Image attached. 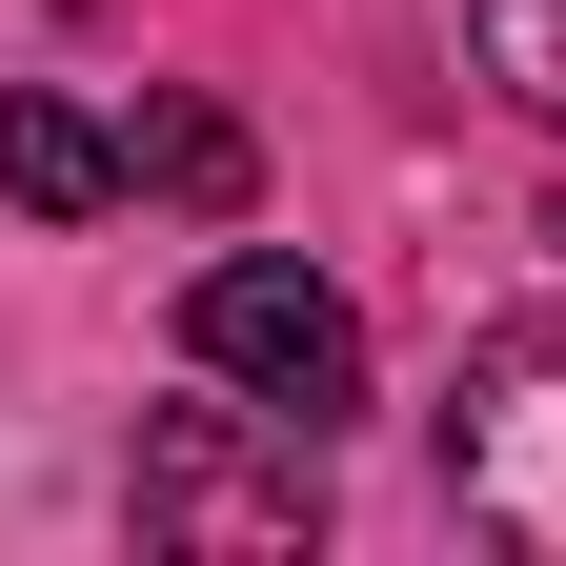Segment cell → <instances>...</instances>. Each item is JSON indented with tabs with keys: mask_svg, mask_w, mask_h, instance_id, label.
Instances as JSON below:
<instances>
[{
	"mask_svg": "<svg viewBox=\"0 0 566 566\" xmlns=\"http://www.w3.org/2000/svg\"><path fill=\"white\" fill-rule=\"evenodd\" d=\"M0 202H21V223H102V202H122V142L82 102H0Z\"/></svg>",
	"mask_w": 566,
	"mask_h": 566,
	"instance_id": "277c9868",
	"label": "cell"
},
{
	"mask_svg": "<svg viewBox=\"0 0 566 566\" xmlns=\"http://www.w3.org/2000/svg\"><path fill=\"white\" fill-rule=\"evenodd\" d=\"M465 41H485V82L526 122H566V0H465Z\"/></svg>",
	"mask_w": 566,
	"mask_h": 566,
	"instance_id": "8992f818",
	"label": "cell"
},
{
	"mask_svg": "<svg viewBox=\"0 0 566 566\" xmlns=\"http://www.w3.org/2000/svg\"><path fill=\"white\" fill-rule=\"evenodd\" d=\"M182 344H202V385H243L283 424L365 405V324H344V283H304V263H202L182 283Z\"/></svg>",
	"mask_w": 566,
	"mask_h": 566,
	"instance_id": "3957f363",
	"label": "cell"
},
{
	"mask_svg": "<svg viewBox=\"0 0 566 566\" xmlns=\"http://www.w3.org/2000/svg\"><path fill=\"white\" fill-rule=\"evenodd\" d=\"M324 424H283V405H163L142 424V546H304L324 526Z\"/></svg>",
	"mask_w": 566,
	"mask_h": 566,
	"instance_id": "6da1fadb",
	"label": "cell"
},
{
	"mask_svg": "<svg viewBox=\"0 0 566 566\" xmlns=\"http://www.w3.org/2000/svg\"><path fill=\"white\" fill-rule=\"evenodd\" d=\"M122 182H163V202H202V223H223V202H243V122H223V102H142Z\"/></svg>",
	"mask_w": 566,
	"mask_h": 566,
	"instance_id": "5b68a950",
	"label": "cell"
},
{
	"mask_svg": "<svg viewBox=\"0 0 566 566\" xmlns=\"http://www.w3.org/2000/svg\"><path fill=\"white\" fill-rule=\"evenodd\" d=\"M546 243H566V223H546Z\"/></svg>",
	"mask_w": 566,
	"mask_h": 566,
	"instance_id": "52a82bcc",
	"label": "cell"
},
{
	"mask_svg": "<svg viewBox=\"0 0 566 566\" xmlns=\"http://www.w3.org/2000/svg\"><path fill=\"white\" fill-rule=\"evenodd\" d=\"M446 485H465V526H506L566 566V324H485L465 344V385H446Z\"/></svg>",
	"mask_w": 566,
	"mask_h": 566,
	"instance_id": "7a4b0ae2",
	"label": "cell"
}]
</instances>
